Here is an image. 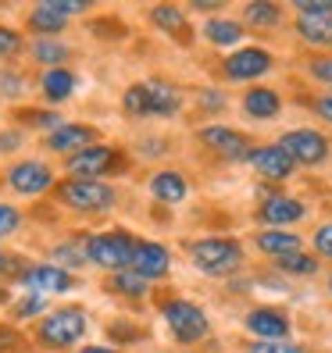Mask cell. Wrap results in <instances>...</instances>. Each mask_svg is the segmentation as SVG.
<instances>
[{
  "instance_id": "36",
  "label": "cell",
  "mask_w": 332,
  "mask_h": 353,
  "mask_svg": "<svg viewBox=\"0 0 332 353\" xmlns=\"http://www.w3.org/2000/svg\"><path fill=\"white\" fill-rule=\"evenodd\" d=\"M18 50H22V36H18L14 29H8V26H0V61L14 57Z\"/></svg>"
},
{
  "instance_id": "24",
  "label": "cell",
  "mask_w": 332,
  "mask_h": 353,
  "mask_svg": "<svg viewBox=\"0 0 332 353\" xmlns=\"http://www.w3.org/2000/svg\"><path fill=\"white\" fill-rule=\"evenodd\" d=\"M204 36L211 39L215 47H236L243 39V26L233 22V18H211V22L204 26Z\"/></svg>"
},
{
  "instance_id": "34",
  "label": "cell",
  "mask_w": 332,
  "mask_h": 353,
  "mask_svg": "<svg viewBox=\"0 0 332 353\" xmlns=\"http://www.w3.org/2000/svg\"><path fill=\"white\" fill-rule=\"evenodd\" d=\"M246 353H307L304 346H297V343H286V339H279V343H251L246 346Z\"/></svg>"
},
{
  "instance_id": "38",
  "label": "cell",
  "mask_w": 332,
  "mask_h": 353,
  "mask_svg": "<svg viewBox=\"0 0 332 353\" xmlns=\"http://www.w3.org/2000/svg\"><path fill=\"white\" fill-rule=\"evenodd\" d=\"M315 250H318L322 257H332V221L322 225L318 232H315Z\"/></svg>"
},
{
  "instance_id": "28",
  "label": "cell",
  "mask_w": 332,
  "mask_h": 353,
  "mask_svg": "<svg viewBox=\"0 0 332 353\" xmlns=\"http://www.w3.org/2000/svg\"><path fill=\"white\" fill-rule=\"evenodd\" d=\"M121 108H126V114H133V118H147V114H150L147 82H136V86H129L126 97H121Z\"/></svg>"
},
{
  "instance_id": "5",
  "label": "cell",
  "mask_w": 332,
  "mask_h": 353,
  "mask_svg": "<svg viewBox=\"0 0 332 353\" xmlns=\"http://www.w3.org/2000/svg\"><path fill=\"white\" fill-rule=\"evenodd\" d=\"M161 314H164V321H168V328H172V336L179 339V343H200L204 336H207V314L197 307V303H190V300H168L161 307Z\"/></svg>"
},
{
  "instance_id": "12",
  "label": "cell",
  "mask_w": 332,
  "mask_h": 353,
  "mask_svg": "<svg viewBox=\"0 0 332 353\" xmlns=\"http://www.w3.org/2000/svg\"><path fill=\"white\" fill-rule=\"evenodd\" d=\"M272 68V54L261 50V47H243L236 54L225 57V75L236 79V82H246V79H257Z\"/></svg>"
},
{
  "instance_id": "18",
  "label": "cell",
  "mask_w": 332,
  "mask_h": 353,
  "mask_svg": "<svg viewBox=\"0 0 332 353\" xmlns=\"http://www.w3.org/2000/svg\"><path fill=\"white\" fill-rule=\"evenodd\" d=\"M147 93H150V114L168 118V114H175L182 108L179 86H172V82H164V79H150L147 82Z\"/></svg>"
},
{
  "instance_id": "42",
  "label": "cell",
  "mask_w": 332,
  "mask_h": 353,
  "mask_svg": "<svg viewBox=\"0 0 332 353\" xmlns=\"http://www.w3.org/2000/svg\"><path fill=\"white\" fill-rule=\"evenodd\" d=\"M200 108H207V111H222V108H225V97L215 93V90H204V93H200Z\"/></svg>"
},
{
  "instance_id": "29",
  "label": "cell",
  "mask_w": 332,
  "mask_h": 353,
  "mask_svg": "<svg viewBox=\"0 0 332 353\" xmlns=\"http://www.w3.org/2000/svg\"><path fill=\"white\" fill-rule=\"evenodd\" d=\"M243 18H246L251 26H257V29H272V26L282 22V11H279L275 4H246Z\"/></svg>"
},
{
  "instance_id": "21",
  "label": "cell",
  "mask_w": 332,
  "mask_h": 353,
  "mask_svg": "<svg viewBox=\"0 0 332 353\" xmlns=\"http://www.w3.org/2000/svg\"><path fill=\"white\" fill-rule=\"evenodd\" d=\"M65 22H68V18L61 14L50 0H43V4H36V8L29 11V29L39 32V39H54V32L65 29Z\"/></svg>"
},
{
  "instance_id": "20",
  "label": "cell",
  "mask_w": 332,
  "mask_h": 353,
  "mask_svg": "<svg viewBox=\"0 0 332 353\" xmlns=\"http://www.w3.org/2000/svg\"><path fill=\"white\" fill-rule=\"evenodd\" d=\"M150 193H154V200H161V203H179V200H186V193H190V185H186V179H182V172H157L154 179H150Z\"/></svg>"
},
{
  "instance_id": "48",
  "label": "cell",
  "mask_w": 332,
  "mask_h": 353,
  "mask_svg": "<svg viewBox=\"0 0 332 353\" xmlns=\"http://www.w3.org/2000/svg\"><path fill=\"white\" fill-rule=\"evenodd\" d=\"M329 296H332V279H329Z\"/></svg>"
},
{
  "instance_id": "2",
  "label": "cell",
  "mask_w": 332,
  "mask_h": 353,
  "mask_svg": "<svg viewBox=\"0 0 332 353\" xmlns=\"http://www.w3.org/2000/svg\"><path fill=\"white\" fill-rule=\"evenodd\" d=\"M82 336H86V310L82 307H57L36 328V339L47 350H65L79 343Z\"/></svg>"
},
{
  "instance_id": "46",
  "label": "cell",
  "mask_w": 332,
  "mask_h": 353,
  "mask_svg": "<svg viewBox=\"0 0 332 353\" xmlns=\"http://www.w3.org/2000/svg\"><path fill=\"white\" fill-rule=\"evenodd\" d=\"M79 353H118V350H111V346H82Z\"/></svg>"
},
{
  "instance_id": "11",
  "label": "cell",
  "mask_w": 332,
  "mask_h": 353,
  "mask_svg": "<svg viewBox=\"0 0 332 353\" xmlns=\"http://www.w3.org/2000/svg\"><path fill=\"white\" fill-rule=\"evenodd\" d=\"M246 161L254 164V172H257L261 179H272V182L289 179V175H293V164H297L293 157L279 147V143H272V147H254Z\"/></svg>"
},
{
  "instance_id": "17",
  "label": "cell",
  "mask_w": 332,
  "mask_h": 353,
  "mask_svg": "<svg viewBox=\"0 0 332 353\" xmlns=\"http://www.w3.org/2000/svg\"><path fill=\"white\" fill-rule=\"evenodd\" d=\"M297 32L311 47H332V11H325V14H297Z\"/></svg>"
},
{
  "instance_id": "23",
  "label": "cell",
  "mask_w": 332,
  "mask_h": 353,
  "mask_svg": "<svg viewBox=\"0 0 332 353\" xmlns=\"http://www.w3.org/2000/svg\"><path fill=\"white\" fill-rule=\"evenodd\" d=\"M257 250L282 261L289 254H300V236L297 232H257Z\"/></svg>"
},
{
  "instance_id": "40",
  "label": "cell",
  "mask_w": 332,
  "mask_h": 353,
  "mask_svg": "<svg viewBox=\"0 0 332 353\" xmlns=\"http://www.w3.org/2000/svg\"><path fill=\"white\" fill-rule=\"evenodd\" d=\"M22 143H26V136L18 132V129H4V132H0V150H4V154L18 150V147H22Z\"/></svg>"
},
{
  "instance_id": "4",
  "label": "cell",
  "mask_w": 332,
  "mask_h": 353,
  "mask_svg": "<svg viewBox=\"0 0 332 353\" xmlns=\"http://www.w3.org/2000/svg\"><path fill=\"white\" fill-rule=\"evenodd\" d=\"M190 257H193V268L204 275H229L243 261V246L236 239L211 236V239H197L190 246Z\"/></svg>"
},
{
  "instance_id": "8",
  "label": "cell",
  "mask_w": 332,
  "mask_h": 353,
  "mask_svg": "<svg viewBox=\"0 0 332 353\" xmlns=\"http://www.w3.org/2000/svg\"><path fill=\"white\" fill-rule=\"evenodd\" d=\"M18 282L26 285L29 296H50V293H68V289H75V275L65 272V268H57V264L26 268V275Z\"/></svg>"
},
{
  "instance_id": "39",
  "label": "cell",
  "mask_w": 332,
  "mask_h": 353,
  "mask_svg": "<svg viewBox=\"0 0 332 353\" xmlns=\"http://www.w3.org/2000/svg\"><path fill=\"white\" fill-rule=\"evenodd\" d=\"M39 310H43V296H26L14 307V318H32V314H39Z\"/></svg>"
},
{
  "instance_id": "3",
  "label": "cell",
  "mask_w": 332,
  "mask_h": 353,
  "mask_svg": "<svg viewBox=\"0 0 332 353\" xmlns=\"http://www.w3.org/2000/svg\"><path fill=\"white\" fill-rule=\"evenodd\" d=\"M61 203L68 211H79V214H104L118 203V193L115 185L108 182H86V179H68L65 185L57 190Z\"/></svg>"
},
{
  "instance_id": "45",
  "label": "cell",
  "mask_w": 332,
  "mask_h": 353,
  "mask_svg": "<svg viewBox=\"0 0 332 353\" xmlns=\"http://www.w3.org/2000/svg\"><path fill=\"white\" fill-rule=\"evenodd\" d=\"M315 111H318L325 121H332V93H325V97H318V100H315Z\"/></svg>"
},
{
  "instance_id": "43",
  "label": "cell",
  "mask_w": 332,
  "mask_h": 353,
  "mask_svg": "<svg viewBox=\"0 0 332 353\" xmlns=\"http://www.w3.org/2000/svg\"><path fill=\"white\" fill-rule=\"evenodd\" d=\"M50 4L61 11V14H79V11H86V0H50Z\"/></svg>"
},
{
  "instance_id": "22",
  "label": "cell",
  "mask_w": 332,
  "mask_h": 353,
  "mask_svg": "<svg viewBox=\"0 0 332 353\" xmlns=\"http://www.w3.org/2000/svg\"><path fill=\"white\" fill-rule=\"evenodd\" d=\"M39 90H43V97L50 103H61V100H68L75 93V75L68 68H50V72H43V79H39Z\"/></svg>"
},
{
  "instance_id": "10",
  "label": "cell",
  "mask_w": 332,
  "mask_h": 353,
  "mask_svg": "<svg viewBox=\"0 0 332 353\" xmlns=\"http://www.w3.org/2000/svg\"><path fill=\"white\" fill-rule=\"evenodd\" d=\"M200 143H204V147H211L225 161L251 157V139H246L243 132H236V129H229V125H207V129H200Z\"/></svg>"
},
{
  "instance_id": "14",
  "label": "cell",
  "mask_w": 332,
  "mask_h": 353,
  "mask_svg": "<svg viewBox=\"0 0 332 353\" xmlns=\"http://www.w3.org/2000/svg\"><path fill=\"white\" fill-rule=\"evenodd\" d=\"M93 139H97V132L90 129V125H75V121H65L57 132H47V150L50 154H79V150H86V147H93Z\"/></svg>"
},
{
  "instance_id": "15",
  "label": "cell",
  "mask_w": 332,
  "mask_h": 353,
  "mask_svg": "<svg viewBox=\"0 0 332 353\" xmlns=\"http://www.w3.org/2000/svg\"><path fill=\"white\" fill-rule=\"evenodd\" d=\"M246 328H251L261 343H279V339L289 336V321H286V314H282V310H272V307H257V310H251V314H246Z\"/></svg>"
},
{
  "instance_id": "16",
  "label": "cell",
  "mask_w": 332,
  "mask_h": 353,
  "mask_svg": "<svg viewBox=\"0 0 332 353\" xmlns=\"http://www.w3.org/2000/svg\"><path fill=\"white\" fill-rule=\"evenodd\" d=\"M304 218V203L293 196H268L261 203V221L264 225H293Z\"/></svg>"
},
{
  "instance_id": "32",
  "label": "cell",
  "mask_w": 332,
  "mask_h": 353,
  "mask_svg": "<svg viewBox=\"0 0 332 353\" xmlns=\"http://www.w3.org/2000/svg\"><path fill=\"white\" fill-rule=\"evenodd\" d=\"M279 268H282V272H289V275H315L318 272V261L307 257V254H289V257L279 261Z\"/></svg>"
},
{
  "instance_id": "25",
  "label": "cell",
  "mask_w": 332,
  "mask_h": 353,
  "mask_svg": "<svg viewBox=\"0 0 332 353\" xmlns=\"http://www.w3.org/2000/svg\"><path fill=\"white\" fill-rule=\"evenodd\" d=\"M147 279H143L139 272H133V268H126V272H115L111 275V282H108V289L111 293H121V296H143L147 293Z\"/></svg>"
},
{
  "instance_id": "31",
  "label": "cell",
  "mask_w": 332,
  "mask_h": 353,
  "mask_svg": "<svg viewBox=\"0 0 332 353\" xmlns=\"http://www.w3.org/2000/svg\"><path fill=\"white\" fill-rule=\"evenodd\" d=\"M18 118H22L26 125H36V129H50V132H57L61 125H65L57 111H18Z\"/></svg>"
},
{
  "instance_id": "41",
  "label": "cell",
  "mask_w": 332,
  "mask_h": 353,
  "mask_svg": "<svg viewBox=\"0 0 332 353\" xmlns=\"http://www.w3.org/2000/svg\"><path fill=\"white\" fill-rule=\"evenodd\" d=\"M297 11L300 14H325V11H332V0H297Z\"/></svg>"
},
{
  "instance_id": "33",
  "label": "cell",
  "mask_w": 332,
  "mask_h": 353,
  "mask_svg": "<svg viewBox=\"0 0 332 353\" xmlns=\"http://www.w3.org/2000/svg\"><path fill=\"white\" fill-rule=\"evenodd\" d=\"M18 225H22V211L11 203H0V239H8L18 232Z\"/></svg>"
},
{
  "instance_id": "37",
  "label": "cell",
  "mask_w": 332,
  "mask_h": 353,
  "mask_svg": "<svg viewBox=\"0 0 332 353\" xmlns=\"http://www.w3.org/2000/svg\"><path fill=\"white\" fill-rule=\"evenodd\" d=\"M307 72L315 75L318 82H329V86H332V54H325V57H315V61L307 65Z\"/></svg>"
},
{
  "instance_id": "6",
  "label": "cell",
  "mask_w": 332,
  "mask_h": 353,
  "mask_svg": "<svg viewBox=\"0 0 332 353\" xmlns=\"http://www.w3.org/2000/svg\"><path fill=\"white\" fill-rule=\"evenodd\" d=\"M118 164V150L115 147H104V143H93V147L79 150L65 161V168L72 179H86V182H100V175H108Z\"/></svg>"
},
{
  "instance_id": "27",
  "label": "cell",
  "mask_w": 332,
  "mask_h": 353,
  "mask_svg": "<svg viewBox=\"0 0 332 353\" xmlns=\"http://www.w3.org/2000/svg\"><path fill=\"white\" fill-rule=\"evenodd\" d=\"M150 22H154L157 29H164V32H175V36L186 32V14H182L179 8H172V4H157V8L150 11Z\"/></svg>"
},
{
  "instance_id": "1",
  "label": "cell",
  "mask_w": 332,
  "mask_h": 353,
  "mask_svg": "<svg viewBox=\"0 0 332 353\" xmlns=\"http://www.w3.org/2000/svg\"><path fill=\"white\" fill-rule=\"evenodd\" d=\"M136 246L139 239H133L126 228H111V232H97L86 239V257L104 272H126V268H133Z\"/></svg>"
},
{
  "instance_id": "44",
  "label": "cell",
  "mask_w": 332,
  "mask_h": 353,
  "mask_svg": "<svg viewBox=\"0 0 332 353\" xmlns=\"http://www.w3.org/2000/svg\"><path fill=\"white\" fill-rule=\"evenodd\" d=\"M0 93H4V97H18V93H22V79H18V75H0Z\"/></svg>"
},
{
  "instance_id": "47",
  "label": "cell",
  "mask_w": 332,
  "mask_h": 353,
  "mask_svg": "<svg viewBox=\"0 0 332 353\" xmlns=\"http://www.w3.org/2000/svg\"><path fill=\"white\" fill-rule=\"evenodd\" d=\"M4 300H8V289H4V285H0V303H4Z\"/></svg>"
},
{
  "instance_id": "7",
  "label": "cell",
  "mask_w": 332,
  "mask_h": 353,
  "mask_svg": "<svg viewBox=\"0 0 332 353\" xmlns=\"http://www.w3.org/2000/svg\"><path fill=\"white\" fill-rule=\"evenodd\" d=\"M54 168L43 161H18L8 168V185L14 193H22V196H39V193H47L50 185H54Z\"/></svg>"
},
{
  "instance_id": "9",
  "label": "cell",
  "mask_w": 332,
  "mask_h": 353,
  "mask_svg": "<svg viewBox=\"0 0 332 353\" xmlns=\"http://www.w3.org/2000/svg\"><path fill=\"white\" fill-rule=\"evenodd\" d=\"M279 147L293 157L297 164H322L329 157V139L315 129H293L279 139Z\"/></svg>"
},
{
  "instance_id": "35",
  "label": "cell",
  "mask_w": 332,
  "mask_h": 353,
  "mask_svg": "<svg viewBox=\"0 0 332 353\" xmlns=\"http://www.w3.org/2000/svg\"><path fill=\"white\" fill-rule=\"evenodd\" d=\"M22 275H26V261L0 250V279H22Z\"/></svg>"
},
{
  "instance_id": "30",
  "label": "cell",
  "mask_w": 332,
  "mask_h": 353,
  "mask_svg": "<svg viewBox=\"0 0 332 353\" xmlns=\"http://www.w3.org/2000/svg\"><path fill=\"white\" fill-rule=\"evenodd\" d=\"M54 261L57 268H65V272H75V268H82L90 257H86V243H65L54 250Z\"/></svg>"
},
{
  "instance_id": "13",
  "label": "cell",
  "mask_w": 332,
  "mask_h": 353,
  "mask_svg": "<svg viewBox=\"0 0 332 353\" xmlns=\"http://www.w3.org/2000/svg\"><path fill=\"white\" fill-rule=\"evenodd\" d=\"M168 268H172V254L164 250L161 243H150V239H143L136 246V257H133V272H139L147 282L154 279H164L168 275Z\"/></svg>"
},
{
  "instance_id": "19",
  "label": "cell",
  "mask_w": 332,
  "mask_h": 353,
  "mask_svg": "<svg viewBox=\"0 0 332 353\" xmlns=\"http://www.w3.org/2000/svg\"><path fill=\"white\" fill-rule=\"evenodd\" d=\"M243 111L251 114V118L268 121V118H275V114L282 111V100H279V93H275V90L257 86V90H246V97H243Z\"/></svg>"
},
{
  "instance_id": "26",
  "label": "cell",
  "mask_w": 332,
  "mask_h": 353,
  "mask_svg": "<svg viewBox=\"0 0 332 353\" xmlns=\"http://www.w3.org/2000/svg\"><path fill=\"white\" fill-rule=\"evenodd\" d=\"M32 57L39 61V65H47V72L50 68H65L61 61L68 57V47L61 43V39H36V43H32Z\"/></svg>"
}]
</instances>
